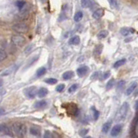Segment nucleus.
<instances>
[{
    "instance_id": "37",
    "label": "nucleus",
    "mask_w": 138,
    "mask_h": 138,
    "mask_svg": "<svg viewBox=\"0 0 138 138\" xmlns=\"http://www.w3.org/2000/svg\"><path fill=\"white\" fill-rule=\"evenodd\" d=\"M99 75H100V73H99V72H95V73H93V74L91 76V80H97V79H98V77H99Z\"/></svg>"
},
{
    "instance_id": "14",
    "label": "nucleus",
    "mask_w": 138,
    "mask_h": 138,
    "mask_svg": "<svg viewBox=\"0 0 138 138\" xmlns=\"http://www.w3.org/2000/svg\"><path fill=\"white\" fill-rule=\"evenodd\" d=\"M29 132H30L31 135H33V136H39L41 134L40 129L35 127V126H32V127H30V129H29Z\"/></svg>"
},
{
    "instance_id": "15",
    "label": "nucleus",
    "mask_w": 138,
    "mask_h": 138,
    "mask_svg": "<svg viewBox=\"0 0 138 138\" xmlns=\"http://www.w3.org/2000/svg\"><path fill=\"white\" fill-rule=\"evenodd\" d=\"M28 16H29V11H28V9H23L20 11V14H19V18L21 19V20H24V19H26L28 17Z\"/></svg>"
},
{
    "instance_id": "7",
    "label": "nucleus",
    "mask_w": 138,
    "mask_h": 138,
    "mask_svg": "<svg viewBox=\"0 0 138 138\" xmlns=\"http://www.w3.org/2000/svg\"><path fill=\"white\" fill-rule=\"evenodd\" d=\"M16 69H17V66L12 65V66H11L10 67H8L6 70H4L1 75H2V76H9V75L12 74L13 73H15Z\"/></svg>"
},
{
    "instance_id": "1",
    "label": "nucleus",
    "mask_w": 138,
    "mask_h": 138,
    "mask_svg": "<svg viewBox=\"0 0 138 138\" xmlns=\"http://www.w3.org/2000/svg\"><path fill=\"white\" fill-rule=\"evenodd\" d=\"M129 109V105L127 102L123 104L122 106L120 107L119 111L116 113V121H122V120H124L126 117V116H127Z\"/></svg>"
},
{
    "instance_id": "21",
    "label": "nucleus",
    "mask_w": 138,
    "mask_h": 138,
    "mask_svg": "<svg viewBox=\"0 0 138 138\" xmlns=\"http://www.w3.org/2000/svg\"><path fill=\"white\" fill-rule=\"evenodd\" d=\"M125 63H126V60H125V59H122V60H117V61L115 62L114 66H113V67H114V68H118V67L124 66Z\"/></svg>"
},
{
    "instance_id": "31",
    "label": "nucleus",
    "mask_w": 138,
    "mask_h": 138,
    "mask_svg": "<svg viewBox=\"0 0 138 138\" xmlns=\"http://www.w3.org/2000/svg\"><path fill=\"white\" fill-rule=\"evenodd\" d=\"M45 82L47 84H49V85H55L58 82V80L56 79H54V78H49V79H46Z\"/></svg>"
},
{
    "instance_id": "39",
    "label": "nucleus",
    "mask_w": 138,
    "mask_h": 138,
    "mask_svg": "<svg viewBox=\"0 0 138 138\" xmlns=\"http://www.w3.org/2000/svg\"><path fill=\"white\" fill-rule=\"evenodd\" d=\"M89 131V129H82V130H80V136H84V135H85V134H87V132Z\"/></svg>"
},
{
    "instance_id": "28",
    "label": "nucleus",
    "mask_w": 138,
    "mask_h": 138,
    "mask_svg": "<svg viewBox=\"0 0 138 138\" xmlns=\"http://www.w3.org/2000/svg\"><path fill=\"white\" fill-rule=\"evenodd\" d=\"M38 58H39V56H35V57H33L32 59H30V60H29V61L27 63V65L25 66V69L26 68H29V67H30L31 65H33L34 62H35L37 60H38Z\"/></svg>"
},
{
    "instance_id": "11",
    "label": "nucleus",
    "mask_w": 138,
    "mask_h": 138,
    "mask_svg": "<svg viewBox=\"0 0 138 138\" xmlns=\"http://www.w3.org/2000/svg\"><path fill=\"white\" fill-rule=\"evenodd\" d=\"M137 87V82H133L132 84H131L130 85H129V87L127 88V90H126V95L127 96H129V95H130L131 93L133 92L136 90V88Z\"/></svg>"
},
{
    "instance_id": "20",
    "label": "nucleus",
    "mask_w": 138,
    "mask_h": 138,
    "mask_svg": "<svg viewBox=\"0 0 138 138\" xmlns=\"http://www.w3.org/2000/svg\"><path fill=\"white\" fill-rule=\"evenodd\" d=\"M111 121H108L107 123H105V124L103 125V128H102V131H103V133H104V134H106V133L109 131L110 128H111Z\"/></svg>"
},
{
    "instance_id": "29",
    "label": "nucleus",
    "mask_w": 138,
    "mask_h": 138,
    "mask_svg": "<svg viewBox=\"0 0 138 138\" xmlns=\"http://www.w3.org/2000/svg\"><path fill=\"white\" fill-rule=\"evenodd\" d=\"M114 83H115V80H114V79H111V80H110L109 81L107 82V84H106V89H107V90H111V88L113 87Z\"/></svg>"
},
{
    "instance_id": "4",
    "label": "nucleus",
    "mask_w": 138,
    "mask_h": 138,
    "mask_svg": "<svg viewBox=\"0 0 138 138\" xmlns=\"http://www.w3.org/2000/svg\"><path fill=\"white\" fill-rule=\"evenodd\" d=\"M25 38L20 34H16L11 37V42L16 47H23L25 43Z\"/></svg>"
},
{
    "instance_id": "35",
    "label": "nucleus",
    "mask_w": 138,
    "mask_h": 138,
    "mask_svg": "<svg viewBox=\"0 0 138 138\" xmlns=\"http://www.w3.org/2000/svg\"><path fill=\"white\" fill-rule=\"evenodd\" d=\"M43 138H53V136H52V133H51L49 130H46L45 132H44Z\"/></svg>"
},
{
    "instance_id": "30",
    "label": "nucleus",
    "mask_w": 138,
    "mask_h": 138,
    "mask_svg": "<svg viewBox=\"0 0 138 138\" xmlns=\"http://www.w3.org/2000/svg\"><path fill=\"white\" fill-rule=\"evenodd\" d=\"M78 87H79V85L78 84H73V85H72L70 87H69V89H68V92L69 93H73V92H74L75 91H76L77 89H78Z\"/></svg>"
},
{
    "instance_id": "22",
    "label": "nucleus",
    "mask_w": 138,
    "mask_h": 138,
    "mask_svg": "<svg viewBox=\"0 0 138 138\" xmlns=\"http://www.w3.org/2000/svg\"><path fill=\"white\" fill-rule=\"evenodd\" d=\"M82 18H83V13H82V11H78V12H76L74 16H73V19H74L75 22H80Z\"/></svg>"
},
{
    "instance_id": "38",
    "label": "nucleus",
    "mask_w": 138,
    "mask_h": 138,
    "mask_svg": "<svg viewBox=\"0 0 138 138\" xmlns=\"http://www.w3.org/2000/svg\"><path fill=\"white\" fill-rule=\"evenodd\" d=\"M110 75H111V73H110L109 71H107V72H106V73H104V74H103V76H102L101 80H105V79H107L108 77L110 76Z\"/></svg>"
},
{
    "instance_id": "33",
    "label": "nucleus",
    "mask_w": 138,
    "mask_h": 138,
    "mask_svg": "<svg viewBox=\"0 0 138 138\" xmlns=\"http://www.w3.org/2000/svg\"><path fill=\"white\" fill-rule=\"evenodd\" d=\"M124 85H125V81L124 80H120L117 84V91H121L124 89Z\"/></svg>"
},
{
    "instance_id": "10",
    "label": "nucleus",
    "mask_w": 138,
    "mask_h": 138,
    "mask_svg": "<svg viewBox=\"0 0 138 138\" xmlns=\"http://www.w3.org/2000/svg\"><path fill=\"white\" fill-rule=\"evenodd\" d=\"M104 9L100 8V9L96 10V11L92 13V17L94 19H99L104 16Z\"/></svg>"
},
{
    "instance_id": "27",
    "label": "nucleus",
    "mask_w": 138,
    "mask_h": 138,
    "mask_svg": "<svg viewBox=\"0 0 138 138\" xmlns=\"http://www.w3.org/2000/svg\"><path fill=\"white\" fill-rule=\"evenodd\" d=\"M25 4H26V3L24 2V1H23V0H18V1H16V7L18 8L20 11L23 9L24 6H25Z\"/></svg>"
},
{
    "instance_id": "13",
    "label": "nucleus",
    "mask_w": 138,
    "mask_h": 138,
    "mask_svg": "<svg viewBox=\"0 0 138 138\" xmlns=\"http://www.w3.org/2000/svg\"><path fill=\"white\" fill-rule=\"evenodd\" d=\"M47 101H45V100H41V101H38L36 102V103L34 104V108H36V109H43V108H45L46 106H47Z\"/></svg>"
},
{
    "instance_id": "19",
    "label": "nucleus",
    "mask_w": 138,
    "mask_h": 138,
    "mask_svg": "<svg viewBox=\"0 0 138 138\" xmlns=\"http://www.w3.org/2000/svg\"><path fill=\"white\" fill-rule=\"evenodd\" d=\"M102 51H103V45L99 44V45H97L96 47H95L93 53H94L95 55H100L102 53Z\"/></svg>"
},
{
    "instance_id": "25",
    "label": "nucleus",
    "mask_w": 138,
    "mask_h": 138,
    "mask_svg": "<svg viewBox=\"0 0 138 138\" xmlns=\"http://www.w3.org/2000/svg\"><path fill=\"white\" fill-rule=\"evenodd\" d=\"M47 72V69L45 67H40L36 71V76L37 77H42V75H44Z\"/></svg>"
},
{
    "instance_id": "5",
    "label": "nucleus",
    "mask_w": 138,
    "mask_h": 138,
    "mask_svg": "<svg viewBox=\"0 0 138 138\" xmlns=\"http://www.w3.org/2000/svg\"><path fill=\"white\" fill-rule=\"evenodd\" d=\"M37 89L35 86H30V87H28L24 90V93H25L26 97L29 98H34L36 95Z\"/></svg>"
},
{
    "instance_id": "26",
    "label": "nucleus",
    "mask_w": 138,
    "mask_h": 138,
    "mask_svg": "<svg viewBox=\"0 0 138 138\" xmlns=\"http://www.w3.org/2000/svg\"><path fill=\"white\" fill-rule=\"evenodd\" d=\"M110 5L114 9H118L119 8V4H118L117 0H108Z\"/></svg>"
},
{
    "instance_id": "8",
    "label": "nucleus",
    "mask_w": 138,
    "mask_h": 138,
    "mask_svg": "<svg viewBox=\"0 0 138 138\" xmlns=\"http://www.w3.org/2000/svg\"><path fill=\"white\" fill-rule=\"evenodd\" d=\"M88 71H89V68H88L86 66L80 67H79V68L77 69V74H78L80 77H83L88 73Z\"/></svg>"
},
{
    "instance_id": "6",
    "label": "nucleus",
    "mask_w": 138,
    "mask_h": 138,
    "mask_svg": "<svg viewBox=\"0 0 138 138\" xmlns=\"http://www.w3.org/2000/svg\"><path fill=\"white\" fill-rule=\"evenodd\" d=\"M122 129H123L122 124H116V125L113 126L112 129H111V136H113V137H116V136H117L118 135L121 133V131H122Z\"/></svg>"
},
{
    "instance_id": "42",
    "label": "nucleus",
    "mask_w": 138,
    "mask_h": 138,
    "mask_svg": "<svg viewBox=\"0 0 138 138\" xmlns=\"http://www.w3.org/2000/svg\"><path fill=\"white\" fill-rule=\"evenodd\" d=\"M131 41H132V38H131V37H129V38H127L125 40V42H131Z\"/></svg>"
},
{
    "instance_id": "34",
    "label": "nucleus",
    "mask_w": 138,
    "mask_h": 138,
    "mask_svg": "<svg viewBox=\"0 0 138 138\" xmlns=\"http://www.w3.org/2000/svg\"><path fill=\"white\" fill-rule=\"evenodd\" d=\"M92 113H93V118H94V120H98V116H99V111H97L96 109H95L94 107L92 108Z\"/></svg>"
},
{
    "instance_id": "32",
    "label": "nucleus",
    "mask_w": 138,
    "mask_h": 138,
    "mask_svg": "<svg viewBox=\"0 0 138 138\" xmlns=\"http://www.w3.org/2000/svg\"><path fill=\"white\" fill-rule=\"evenodd\" d=\"M7 58V53H6L4 50H0V62L3 61V60H4V59Z\"/></svg>"
},
{
    "instance_id": "9",
    "label": "nucleus",
    "mask_w": 138,
    "mask_h": 138,
    "mask_svg": "<svg viewBox=\"0 0 138 138\" xmlns=\"http://www.w3.org/2000/svg\"><path fill=\"white\" fill-rule=\"evenodd\" d=\"M120 33H121V34L124 35V36H128L129 34L135 33V29H133V28H128V27L127 28H122L121 30H120Z\"/></svg>"
},
{
    "instance_id": "3",
    "label": "nucleus",
    "mask_w": 138,
    "mask_h": 138,
    "mask_svg": "<svg viewBox=\"0 0 138 138\" xmlns=\"http://www.w3.org/2000/svg\"><path fill=\"white\" fill-rule=\"evenodd\" d=\"M12 29H14L16 32L22 33V34L27 33L28 30H29V27H28V25L25 23H23V22H18V23H14L12 26Z\"/></svg>"
},
{
    "instance_id": "43",
    "label": "nucleus",
    "mask_w": 138,
    "mask_h": 138,
    "mask_svg": "<svg viewBox=\"0 0 138 138\" xmlns=\"http://www.w3.org/2000/svg\"><path fill=\"white\" fill-rule=\"evenodd\" d=\"M136 111H138V100L136 102Z\"/></svg>"
},
{
    "instance_id": "16",
    "label": "nucleus",
    "mask_w": 138,
    "mask_h": 138,
    "mask_svg": "<svg viewBox=\"0 0 138 138\" xmlns=\"http://www.w3.org/2000/svg\"><path fill=\"white\" fill-rule=\"evenodd\" d=\"M73 76H74V73H73V71H67L63 73L62 78H63V80H70V79L73 78Z\"/></svg>"
},
{
    "instance_id": "18",
    "label": "nucleus",
    "mask_w": 138,
    "mask_h": 138,
    "mask_svg": "<svg viewBox=\"0 0 138 138\" xmlns=\"http://www.w3.org/2000/svg\"><path fill=\"white\" fill-rule=\"evenodd\" d=\"M81 6L85 9H87V8H90L92 4V0H81Z\"/></svg>"
},
{
    "instance_id": "17",
    "label": "nucleus",
    "mask_w": 138,
    "mask_h": 138,
    "mask_svg": "<svg viewBox=\"0 0 138 138\" xmlns=\"http://www.w3.org/2000/svg\"><path fill=\"white\" fill-rule=\"evenodd\" d=\"M47 93H48V91H47V88L42 87V88H41V89L38 91L37 94H38V97H39V98H44V97L47 96Z\"/></svg>"
},
{
    "instance_id": "41",
    "label": "nucleus",
    "mask_w": 138,
    "mask_h": 138,
    "mask_svg": "<svg viewBox=\"0 0 138 138\" xmlns=\"http://www.w3.org/2000/svg\"><path fill=\"white\" fill-rule=\"evenodd\" d=\"M4 93H5V91H4V89H2V88H0V96H2Z\"/></svg>"
},
{
    "instance_id": "2",
    "label": "nucleus",
    "mask_w": 138,
    "mask_h": 138,
    "mask_svg": "<svg viewBox=\"0 0 138 138\" xmlns=\"http://www.w3.org/2000/svg\"><path fill=\"white\" fill-rule=\"evenodd\" d=\"M13 131L15 132V134L17 135L20 137H23L27 133V128L24 124H19V123H16V124H13Z\"/></svg>"
},
{
    "instance_id": "12",
    "label": "nucleus",
    "mask_w": 138,
    "mask_h": 138,
    "mask_svg": "<svg viewBox=\"0 0 138 138\" xmlns=\"http://www.w3.org/2000/svg\"><path fill=\"white\" fill-rule=\"evenodd\" d=\"M80 42V38L79 35H74V36L71 37L70 40L68 41V43L70 45H78Z\"/></svg>"
},
{
    "instance_id": "44",
    "label": "nucleus",
    "mask_w": 138,
    "mask_h": 138,
    "mask_svg": "<svg viewBox=\"0 0 138 138\" xmlns=\"http://www.w3.org/2000/svg\"><path fill=\"white\" fill-rule=\"evenodd\" d=\"M3 84H4V81H3L2 80H0V88H1V86L3 85Z\"/></svg>"
},
{
    "instance_id": "24",
    "label": "nucleus",
    "mask_w": 138,
    "mask_h": 138,
    "mask_svg": "<svg viewBox=\"0 0 138 138\" xmlns=\"http://www.w3.org/2000/svg\"><path fill=\"white\" fill-rule=\"evenodd\" d=\"M108 36V31L107 30H101L98 34V39H104L105 37Z\"/></svg>"
},
{
    "instance_id": "45",
    "label": "nucleus",
    "mask_w": 138,
    "mask_h": 138,
    "mask_svg": "<svg viewBox=\"0 0 138 138\" xmlns=\"http://www.w3.org/2000/svg\"><path fill=\"white\" fill-rule=\"evenodd\" d=\"M83 138H91V137H90V136H84Z\"/></svg>"
},
{
    "instance_id": "40",
    "label": "nucleus",
    "mask_w": 138,
    "mask_h": 138,
    "mask_svg": "<svg viewBox=\"0 0 138 138\" xmlns=\"http://www.w3.org/2000/svg\"><path fill=\"white\" fill-rule=\"evenodd\" d=\"M4 110L3 109V108L0 107V116H3V115H4Z\"/></svg>"
},
{
    "instance_id": "23",
    "label": "nucleus",
    "mask_w": 138,
    "mask_h": 138,
    "mask_svg": "<svg viewBox=\"0 0 138 138\" xmlns=\"http://www.w3.org/2000/svg\"><path fill=\"white\" fill-rule=\"evenodd\" d=\"M10 132L9 128L4 124H0V134H7Z\"/></svg>"
},
{
    "instance_id": "36",
    "label": "nucleus",
    "mask_w": 138,
    "mask_h": 138,
    "mask_svg": "<svg viewBox=\"0 0 138 138\" xmlns=\"http://www.w3.org/2000/svg\"><path fill=\"white\" fill-rule=\"evenodd\" d=\"M64 88H65V85H64V84H60V85H57L56 91L58 92H61L64 90Z\"/></svg>"
}]
</instances>
